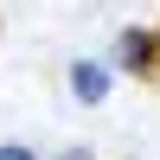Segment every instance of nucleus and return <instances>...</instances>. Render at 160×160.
I'll return each instance as SVG.
<instances>
[{
	"mask_svg": "<svg viewBox=\"0 0 160 160\" xmlns=\"http://www.w3.org/2000/svg\"><path fill=\"white\" fill-rule=\"evenodd\" d=\"M71 83H77V96H83V102H102L109 71H102V64H77V71H71Z\"/></svg>",
	"mask_w": 160,
	"mask_h": 160,
	"instance_id": "obj_1",
	"label": "nucleus"
},
{
	"mask_svg": "<svg viewBox=\"0 0 160 160\" xmlns=\"http://www.w3.org/2000/svg\"><path fill=\"white\" fill-rule=\"evenodd\" d=\"M148 58H154L148 32H122V64H135V71H148Z\"/></svg>",
	"mask_w": 160,
	"mask_h": 160,
	"instance_id": "obj_2",
	"label": "nucleus"
},
{
	"mask_svg": "<svg viewBox=\"0 0 160 160\" xmlns=\"http://www.w3.org/2000/svg\"><path fill=\"white\" fill-rule=\"evenodd\" d=\"M0 160H32V148H0Z\"/></svg>",
	"mask_w": 160,
	"mask_h": 160,
	"instance_id": "obj_3",
	"label": "nucleus"
}]
</instances>
